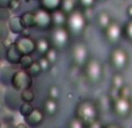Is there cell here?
Masks as SVG:
<instances>
[{"label":"cell","mask_w":132,"mask_h":128,"mask_svg":"<svg viewBox=\"0 0 132 128\" xmlns=\"http://www.w3.org/2000/svg\"><path fill=\"white\" fill-rule=\"evenodd\" d=\"M98 117V106L95 103L89 100L81 101L77 107V118L81 120L86 127L90 126L93 122L97 120Z\"/></svg>","instance_id":"6da1fadb"},{"label":"cell","mask_w":132,"mask_h":128,"mask_svg":"<svg viewBox=\"0 0 132 128\" xmlns=\"http://www.w3.org/2000/svg\"><path fill=\"white\" fill-rule=\"evenodd\" d=\"M87 26V19L85 16L84 12H81L80 9H75L72 14L68 15L67 20V30L70 32L71 36H80L84 33L85 28Z\"/></svg>","instance_id":"7a4b0ae2"},{"label":"cell","mask_w":132,"mask_h":128,"mask_svg":"<svg viewBox=\"0 0 132 128\" xmlns=\"http://www.w3.org/2000/svg\"><path fill=\"white\" fill-rule=\"evenodd\" d=\"M50 43L51 47L56 50H64L68 47L71 41V34L66 27L52 28V32L50 34Z\"/></svg>","instance_id":"3957f363"},{"label":"cell","mask_w":132,"mask_h":128,"mask_svg":"<svg viewBox=\"0 0 132 128\" xmlns=\"http://www.w3.org/2000/svg\"><path fill=\"white\" fill-rule=\"evenodd\" d=\"M71 58L73 61V64L79 68H85L87 62L89 61L88 49L81 42H77L71 47Z\"/></svg>","instance_id":"277c9868"},{"label":"cell","mask_w":132,"mask_h":128,"mask_svg":"<svg viewBox=\"0 0 132 128\" xmlns=\"http://www.w3.org/2000/svg\"><path fill=\"white\" fill-rule=\"evenodd\" d=\"M109 62L110 65L117 71L121 72L128 66L129 64V55L123 48L117 47V48L112 49V51L110 53L109 56Z\"/></svg>","instance_id":"5b68a950"},{"label":"cell","mask_w":132,"mask_h":128,"mask_svg":"<svg viewBox=\"0 0 132 128\" xmlns=\"http://www.w3.org/2000/svg\"><path fill=\"white\" fill-rule=\"evenodd\" d=\"M12 86L15 90H20L21 92L24 90H29L32 85V77L27 72V70L15 71L12 76Z\"/></svg>","instance_id":"8992f818"},{"label":"cell","mask_w":132,"mask_h":128,"mask_svg":"<svg viewBox=\"0 0 132 128\" xmlns=\"http://www.w3.org/2000/svg\"><path fill=\"white\" fill-rule=\"evenodd\" d=\"M85 75L90 83H98L103 77V68L98 61L89 58L85 66Z\"/></svg>","instance_id":"52a82bcc"},{"label":"cell","mask_w":132,"mask_h":128,"mask_svg":"<svg viewBox=\"0 0 132 128\" xmlns=\"http://www.w3.org/2000/svg\"><path fill=\"white\" fill-rule=\"evenodd\" d=\"M132 111V103L130 99L118 98L115 101H112V112L118 118L125 119L131 114Z\"/></svg>","instance_id":"ba28073f"},{"label":"cell","mask_w":132,"mask_h":128,"mask_svg":"<svg viewBox=\"0 0 132 128\" xmlns=\"http://www.w3.org/2000/svg\"><path fill=\"white\" fill-rule=\"evenodd\" d=\"M35 13V22H36V28L39 30H49L53 28L52 23V15L51 13L39 8L34 12Z\"/></svg>","instance_id":"9c48e42d"},{"label":"cell","mask_w":132,"mask_h":128,"mask_svg":"<svg viewBox=\"0 0 132 128\" xmlns=\"http://www.w3.org/2000/svg\"><path fill=\"white\" fill-rule=\"evenodd\" d=\"M14 44L23 56H30L36 51V41L30 37H19L14 41Z\"/></svg>","instance_id":"30bf717a"},{"label":"cell","mask_w":132,"mask_h":128,"mask_svg":"<svg viewBox=\"0 0 132 128\" xmlns=\"http://www.w3.org/2000/svg\"><path fill=\"white\" fill-rule=\"evenodd\" d=\"M104 36L110 44H117L123 36V28L119 26V23L112 21L111 25L104 30Z\"/></svg>","instance_id":"8fae6325"},{"label":"cell","mask_w":132,"mask_h":128,"mask_svg":"<svg viewBox=\"0 0 132 128\" xmlns=\"http://www.w3.org/2000/svg\"><path fill=\"white\" fill-rule=\"evenodd\" d=\"M22 57H23V55L18 50V48L15 47L14 43L7 48L6 56H5V60L7 62H9L11 64H20V61Z\"/></svg>","instance_id":"7c38bea8"},{"label":"cell","mask_w":132,"mask_h":128,"mask_svg":"<svg viewBox=\"0 0 132 128\" xmlns=\"http://www.w3.org/2000/svg\"><path fill=\"white\" fill-rule=\"evenodd\" d=\"M52 15V23H53V28H60V27H66L67 26V20H68V15L63 12L62 9L51 13Z\"/></svg>","instance_id":"4fadbf2b"},{"label":"cell","mask_w":132,"mask_h":128,"mask_svg":"<svg viewBox=\"0 0 132 128\" xmlns=\"http://www.w3.org/2000/svg\"><path fill=\"white\" fill-rule=\"evenodd\" d=\"M44 120V113L38 108H35L29 117L26 118V124L31 127H38Z\"/></svg>","instance_id":"5bb4252c"},{"label":"cell","mask_w":132,"mask_h":128,"mask_svg":"<svg viewBox=\"0 0 132 128\" xmlns=\"http://www.w3.org/2000/svg\"><path fill=\"white\" fill-rule=\"evenodd\" d=\"M62 2L63 0H39V6L44 11L49 12V13H53V12L60 9Z\"/></svg>","instance_id":"9a60e30c"},{"label":"cell","mask_w":132,"mask_h":128,"mask_svg":"<svg viewBox=\"0 0 132 128\" xmlns=\"http://www.w3.org/2000/svg\"><path fill=\"white\" fill-rule=\"evenodd\" d=\"M51 48L52 47H51L50 40L46 37H39L36 40V53L39 54L42 57H44Z\"/></svg>","instance_id":"2e32d148"},{"label":"cell","mask_w":132,"mask_h":128,"mask_svg":"<svg viewBox=\"0 0 132 128\" xmlns=\"http://www.w3.org/2000/svg\"><path fill=\"white\" fill-rule=\"evenodd\" d=\"M96 21H97V26L103 30V32H104V30L112 23L111 16H110L109 13L105 12V11L100 12V13L96 15Z\"/></svg>","instance_id":"e0dca14e"},{"label":"cell","mask_w":132,"mask_h":128,"mask_svg":"<svg viewBox=\"0 0 132 128\" xmlns=\"http://www.w3.org/2000/svg\"><path fill=\"white\" fill-rule=\"evenodd\" d=\"M57 112H58L57 100L48 98L43 103V113L45 115H48V117H53V115H56Z\"/></svg>","instance_id":"ac0fdd59"},{"label":"cell","mask_w":132,"mask_h":128,"mask_svg":"<svg viewBox=\"0 0 132 128\" xmlns=\"http://www.w3.org/2000/svg\"><path fill=\"white\" fill-rule=\"evenodd\" d=\"M8 28L13 34H19V35H21V33L26 29L22 26L20 16H14V18H12L8 22Z\"/></svg>","instance_id":"d6986e66"},{"label":"cell","mask_w":132,"mask_h":128,"mask_svg":"<svg viewBox=\"0 0 132 128\" xmlns=\"http://www.w3.org/2000/svg\"><path fill=\"white\" fill-rule=\"evenodd\" d=\"M22 26L26 29H29V28L36 27V22H35V13L34 12H26L22 15L20 16Z\"/></svg>","instance_id":"ffe728a7"},{"label":"cell","mask_w":132,"mask_h":128,"mask_svg":"<svg viewBox=\"0 0 132 128\" xmlns=\"http://www.w3.org/2000/svg\"><path fill=\"white\" fill-rule=\"evenodd\" d=\"M77 2H78V0H63L60 9H62L63 12H65L67 15H70V14H72L73 12L75 11Z\"/></svg>","instance_id":"44dd1931"},{"label":"cell","mask_w":132,"mask_h":128,"mask_svg":"<svg viewBox=\"0 0 132 128\" xmlns=\"http://www.w3.org/2000/svg\"><path fill=\"white\" fill-rule=\"evenodd\" d=\"M111 83H112V87L116 90H121L122 87L125 86V85H124V78L119 72H116L114 76H112Z\"/></svg>","instance_id":"7402d4cb"},{"label":"cell","mask_w":132,"mask_h":128,"mask_svg":"<svg viewBox=\"0 0 132 128\" xmlns=\"http://www.w3.org/2000/svg\"><path fill=\"white\" fill-rule=\"evenodd\" d=\"M34 110H35L34 106H32L31 104H29V103H22L20 105V108H19L20 114L22 115V117H24V118L29 117V115L32 113V111H34Z\"/></svg>","instance_id":"603a6c76"},{"label":"cell","mask_w":132,"mask_h":128,"mask_svg":"<svg viewBox=\"0 0 132 128\" xmlns=\"http://www.w3.org/2000/svg\"><path fill=\"white\" fill-rule=\"evenodd\" d=\"M35 99V96L34 93H32L31 90H24V91L21 92V100L23 101V103H29L31 104L32 101H34Z\"/></svg>","instance_id":"cb8c5ba5"},{"label":"cell","mask_w":132,"mask_h":128,"mask_svg":"<svg viewBox=\"0 0 132 128\" xmlns=\"http://www.w3.org/2000/svg\"><path fill=\"white\" fill-rule=\"evenodd\" d=\"M123 36L125 37L130 43H132V20H130L123 27Z\"/></svg>","instance_id":"d4e9b609"},{"label":"cell","mask_w":132,"mask_h":128,"mask_svg":"<svg viewBox=\"0 0 132 128\" xmlns=\"http://www.w3.org/2000/svg\"><path fill=\"white\" fill-rule=\"evenodd\" d=\"M27 72L29 73V75L31 76L32 78L37 77V76H38L39 73L42 72V69H41V66H39L38 62H36V61H35V62L31 64V66H30V68L27 70Z\"/></svg>","instance_id":"484cf974"},{"label":"cell","mask_w":132,"mask_h":128,"mask_svg":"<svg viewBox=\"0 0 132 128\" xmlns=\"http://www.w3.org/2000/svg\"><path fill=\"white\" fill-rule=\"evenodd\" d=\"M34 62L35 61L32 60L31 56H23L20 61V65H21V68H22V70H28Z\"/></svg>","instance_id":"4316f807"},{"label":"cell","mask_w":132,"mask_h":128,"mask_svg":"<svg viewBox=\"0 0 132 128\" xmlns=\"http://www.w3.org/2000/svg\"><path fill=\"white\" fill-rule=\"evenodd\" d=\"M8 33L9 28H7L4 22H0V42H5L6 40H8Z\"/></svg>","instance_id":"83f0119b"},{"label":"cell","mask_w":132,"mask_h":128,"mask_svg":"<svg viewBox=\"0 0 132 128\" xmlns=\"http://www.w3.org/2000/svg\"><path fill=\"white\" fill-rule=\"evenodd\" d=\"M44 57L48 58L49 62H50L51 64H55L56 62H57V60H58V50H56L55 48H51Z\"/></svg>","instance_id":"f1b7e54d"},{"label":"cell","mask_w":132,"mask_h":128,"mask_svg":"<svg viewBox=\"0 0 132 128\" xmlns=\"http://www.w3.org/2000/svg\"><path fill=\"white\" fill-rule=\"evenodd\" d=\"M49 98L57 100L59 98V89L57 85H51V87L49 89Z\"/></svg>","instance_id":"f546056e"},{"label":"cell","mask_w":132,"mask_h":128,"mask_svg":"<svg viewBox=\"0 0 132 128\" xmlns=\"http://www.w3.org/2000/svg\"><path fill=\"white\" fill-rule=\"evenodd\" d=\"M38 64L41 66L42 71H49L51 69V63L49 62V60L46 57H41L38 61Z\"/></svg>","instance_id":"4dcf8cb0"},{"label":"cell","mask_w":132,"mask_h":128,"mask_svg":"<svg viewBox=\"0 0 132 128\" xmlns=\"http://www.w3.org/2000/svg\"><path fill=\"white\" fill-rule=\"evenodd\" d=\"M86 126H85L84 124H82L81 120H79L77 117L74 118V119H72L70 121V124H68V128H85Z\"/></svg>","instance_id":"1f68e13d"},{"label":"cell","mask_w":132,"mask_h":128,"mask_svg":"<svg viewBox=\"0 0 132 128\" xmlns=\"http://www.w3.org/2000/svg\"><path fill=\"white\" fill-rule=\"evenodd\" d=\"M11 16V12L8 8H0V22H6Z\"/></svg>","instance_id":"d6a6232c"},{"label":"cell","mask_w":132,"mask_h":128,"mask_svg":"<svg viewBox=\"0 0 132 128\" xmlns=\"http://www.w3.org/2000/svg\"><path fill=\"white\" fill-rule=\"evenodd\" d=\"M95 1H96V0H78L79 5H80V6H81L84 9L92 8V7L95 5Z\"/></svg>","instance_id":"836d02e7"},{"label":"cell","mask_w":132,"mask_h":128,"mask_svg":"<svg viewBox=\"0 0 132 128\" xmlns=\"http://www.w3.org/2000/svg\"><path fill=\"white\" fill-rule=\"evenodd\" d=\"M131 96V91H130V87L128 86H124L119 90V98H124V99H130Z\"/></svg>","instance_id":"e575fe53"},{"label":"cell","mask_w":132,"mask_h":128,"mask_svg":"<svg viewBox=\"0 0 132 128\" xmlns=\"http://www.w3.org/2000/svg\"><path fill=\"white\" fill-rule=\"evenodd\" d=\"M21 6V1L20 0H12V2L9 4V7L8 9L9 11H16V9H19Z\"/></svg>","instance_id":"d590c367"},{"label":"cell","mask_w":132,"mask_h":128,"mask_svg":"<svg viewBox=\"0 0 132 128\" xmlns=\"http://www.w3.org/2000/svg\"><path fill=\"white\" fill-rule=\"evenodd\" d=\"M12 0H0V8H8Z\"/></svg>","instance_id":"8d00e7d4"},{"label":"cell","mask_w":132,"mask_h":128,"mask_svg":"<svg viewBox=\"0 0 132 128\" xmlns=\"http://www.w3.org/2000/svg\"><path fill=\"white\" fill-rule=\"evenodd\" d=\"M87 128H104V126H103L102 124H101L98 120H96L95 122H93V124L90 125V126H88Z\"/></svg>","instance_id":"74e56055"},{"label":"cell","mask_w":132,"mask_h":128,"mask_svg":"<svg viewBox=\"0 0 132 128\" xmlns=\"http://www.w3.org/2000/svg\"><path fill=\"white\" fill-rule=\"evenodd\" d=\"M20 37H30V32L29 29H24L22 33H21Z\"/></svg>","instance_id":"f35d334b"},{"label":"cell","mask_w":132,"mask_h":128,"mask_svg":"<svg viewBox=\"0 0 132 128\" xmlns=\"http://www.w3.org/2000/svg\"><path fill=\"white\" fill-rule=\"evenodd\" d=\"M126 14H128V16L132 20V5L128 6V8H126Z\"/></svg>","instance_id":"ab89813d"},{"label":"cell","mask_w":132,"mask_h":128,"mask_svg":"<svg viewBox=\"0 0 132 128\" xmlns=\"http://www.w3.org/2000/svg\"><path fill=\"white\" fill-rule=\"evenodd\" d=\"M14 128H28V126L26 124H19V125H16Z\"/></svg>","instance_id":"60d3db41"},{"label":"cell","mask_w":132,"mask_h":128,"mask_svg":"<svg viewBox=\"0 0 132 128\" xmlns=\"http://www.w3.org/2000/svg\"><path fill=\"white\" fill-rule=\"evenodd\" d=\"M104 128H121V127H119V126H117V125L110 124V125H108V126H104Z\"/></svg>","instance_id":"b9f144b4"},{"label":"cell","mask_w":132,"mask_h":128,"mask_svg":"<svg viewBox=\"0 0 132 128\" xmlns=\"http://www.w3.org/2000/svg\"><path fill=\"white\" fill-rule=\"evenodd\" d=\"M97 1H105V0H97Z\"/></svg>","instance_id":"7bdbcfd3"},{"label":"cell","mask_w":132,"mask_h":128,"mask_svg":"<svg viewBox=\"0 0 132 128\" xmlns=\"http://www.w3.org/2000/svg\"><path fill=\"white\" fill-rule=\"evenodd\" d=\"M0 127H1V121H0Z\"/></svg>","instance_id":"ee69618b"}]
</instances>
